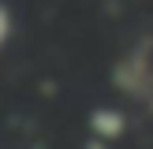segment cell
<instances>
[{"label":"cell","instance_id":"1","mask_svg":"<svg viewBox=\"0 0 153 149\" xmlns=\"http://www.w3.org/2000/svg\"><path fill=\"white\" fill-rule=\"evenodd\" d=\"M90 131H94V138L112 142L120 131H123V116H116L112 108H97L94 116H90Z\"/></svg>","mask_w":153,"mask_h":149},{"label":"cell","instance_id":"2","mask_svg":"<svg viewBox=\"0 0 153 149\" xmlns=\"http://www.w3.org/2000/svg\"><path fill=\"white\" fill-rule=\"evenodd\" d=\"M7 37H11V11L7 4H0V49L7 45Z\"/></svg>","mask_w":153,"mask_h":149}]
</instances>
